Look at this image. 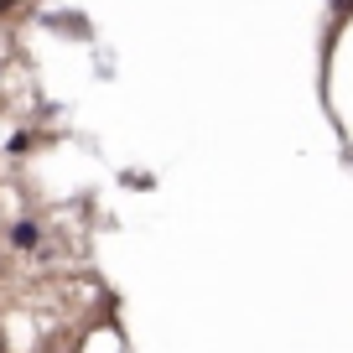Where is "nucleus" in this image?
Instances as JSON below:
<instances>
[{
    "label": "nucleus",
    "mask_w": 353,
    "mask_h": 353,
    "mask_svg": "<svg viewBox=\"0 0 353 353\" xmlns=\"http://www.w3.org/2000/svg\"><path fill=\"white\" fill-rule=\"evenodd\" d=\"M26 151H32V130H16L11 135V156H26Z\"/></svg>",
    "instance_id": "nucleus-3"
},
{
    "label": "nucleus",
    "mask_w": 353,
    "mask_h": 353,
    "mask_svg": "<svg viewBox=\"0 0 353 353\" xmlns=\"http://www.w3.org/2000/svg\"><path fill=\"white\" fill-rule=\"evenodd\" d=\"M21 11V0H0V21H6V16H16Z\"/></svg>",
    "instance_id": "nucleus-4"
},
{
    "label": "nucleus",
    "mask_w": 353,
    "mask_h": 353,
    "mask_svg": "<svg viewBox=\"0 0 353 353\" xmlns=\"http://www.w3.org/2000/svg\"><path fill=\"white\" fill-rule=\"evenodd\" d=\"M332 16H353V0H332Z\"/></svg>",
    "instance_id": "nucleus-5"
},
{
    "label": "nucleus",
    "mask_w": 353,
    "mask_h": 353,
    "mask_svg": "<svg viewBox=\"0 0 353 353\" xmlns=\"http://www.w3.org/2000/svg\"><path fill=\"white\" fill-rule=\"evenodd\" d=\"M0 353H6V327H0Z\"/></svg>",
    "instance_id": "nucleus-6"
},
{
    "label": "nucleus",
    "mask_w": 353,
    "mask_h": 353,
    "mask_svg": "<svg viewBox=\"0 0 353 353\" xmlns=\"http://www.w3.org/2000/svg\"><path fill=\"white\" fill-rule=\"evenodd\" d=\"M11 244H16V250H37V244H42V223H37V219L11 223Z\"/></svg>",
    "instance_id": "nucleus-2"
},
{
    "label": "nucleus",
    "mask_w": 353,
    "mask_h": 353,
    "mask_svg": "<svg viewBox=\"0 0 353 353\" xmlns=\"http://www.w3.org/2000/svg\"><path fill=\"white\" fill-rule=\"evenodd\" d=\"M52 32H63V37H78V42H94V26H88V16L83 11H52V16H42Z\"/></svg>",
    "instance_id": "nucleus-1"
}]
</instances>
